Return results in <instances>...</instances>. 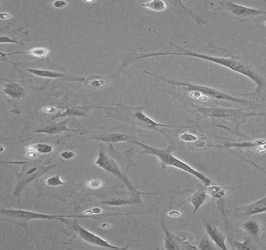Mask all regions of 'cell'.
Listing matches in <instances>:
<instances>
[{
	"instance_id": "836d02e7",
	"label": "cell",
	"mask_w": 266,
	"mask_h": 250,
	"mask_svg": "<svg viewBox=\"0 0 266 250\" xmlns=\"http://www.w3.org/2000/svg\"><path fill=\"white\" fill-rule=\"evenodd\" d=\"M240 160H244V161L247 162V163H248V164H251V165L253 166V167H255V168H257V169H259V171H262V172H263V173H264L265 175H266V170H265L264 168H262V167H260L259 164H257L256 163H255V162L251 161V160H246V159L243 158H240Z\"/></svg>"
},
{
	"instance_id": "5b68a950",
	"label": "cell",
	"mask_w": 266,
	"mask_h": 250,
	"mask_svg": "<svg viewBox=\"0 0 266 250\" xmlns=\"http://www.w3.org/2000/svg\"><path fill=\"white\" fill-rule=\"evenodd\" d=\"M1 214L10 216L13 218L21 219V220H57L63 222L66 225H70L71 221L67 219H97L98 216L94 215H53L46 214L43 213L34 212V211H27L22 209H1Z\"/></svg>"
},
{
	"instance_id": "ffe728a7",
	"label": "cell",
	"mask_w": 266,
	"mask_h": 250,
	"mask_svg": "<svg viewBox=\"0 0 266 250\" xmlns=\"http://www.w3.org/2000/svg\"><path fill=\"white\" fill-rule=\"evenodd\" d=\"M140 194H143V192H137L136 196L132 198H129V199L119 198V199H112V200H106V201H101V203H103V204H106V205L113 206V207L139 204V203H142Z\"/></svg>"
},
{
	"instance_id": "4316f807",
	"label": "cell",
	"mask_w": 266,
	"mask_h": 250,
	"mask_svg": "<svg viewBox=\"0 0 266 250\" xmlns=\"http://www.w3.org/2000/svg\"><path fill=\"white\" fill-rule=\"evenodd\" d=\"M233 246L237 250H253V249L256 248L252 245L251 239H249V238H246L243 242L233 240Z\"/></svg>"
},
{
	"instance_id": "9a60e30c",
	"label": "cell",
	"mask_w": 266,
	"mask_h": 250,
	"mask_svg": "<svg viewBox=\"0 0 266 250\" xmlns=\"http://www.w3.org/2000/svg\"><path fill=\"white\" fill-rule=\"evenodd\" d=\"M93 109H107V107H72L68 108V109L54 115L51 117V119L55 120V119L61 118V117H84Z\"/></svg>"
},
{
	"instance_id": "7c38bea8",
	"label": "cell",
	"mask_w": 266,
	"mask_h": 250,
	"mask_svg": "<svg viewBox=\"0 0 266 250\" xmlns=\"http://www.w3.org/2000/svg\"><path fill=\"white\" fill-rule=\"evenodd\" d=\"M209 199V195H208V192H207L206 188H203V187H200L198 188V190L192 194L188 199L185 200V201L182 202L179 205H182L184 203H190L193 207V214H195V213L199 211L200 209V207L204 205V203L208 201Z\"/></svg>"
},
{
	"instance_id": "8fae6325",
	"label": "cell",
	"mask_w": 266,
	"mask_h": 250,
	"mask_svg": "<svg viewBox=\"0 0 266 250\" xmlns=\"http://www.w3.org/2000/svg\"><path fill=\"white\" fill-rule=\"evenodd\" d=\"M133 119L138 121L140 124H142L144 128L149 129V130L155 131V132H160V133L165 135L163 131L160 130V128H185L184 126H176V125H168V124H160L152 120L150 117H148L147 115L141 112H137L133 115Z\"/></svg>"
},
{
	"instance_id": "6da1fadb",
	"label": "cell",
	"mask_w": 266,
	"mask_h": 250,
	"mask_svg": "<svg viewBox=\"0 0 266 250\" xmlns=\"http://www.w3.org/2000/svg\"><path fill=\"white\" fill-rule=\"evenodd\" d=\"M172 44L174 47L180 49L179 52H157V53H148V54L143 55L140 57H136L133 60H131V63L134 62L136 60L140 59L148 58V57H160V56H184V57H193V58L200 59V60H207L213 64H218L220 66L228 68L230 70L236 73H240L242 75L248 77L251 81L256 84V89L255 92L248 93V94H240V96H253V95L259 94L263 87V80L259 75V73L255 71L254 68H251L247 64L236 60L233 57H214V56H209V55L202 54V53H195L193 51L186 49L184 48L180 47L178 45Z\"/></svg>"
},
{
	"instance_id": "d6986e66",
	"label": "cell",
	"mask_w": 266,
	"mask_h": 250,
	"mask_svg": "<svg viewBox=\"0 0 266 250\" xmlns=\"http://www.w3.org/2000/svg\"><path fill=\"white\" fill-rule=\"evenodd\" d=\"M241 228L246 233L253 238L259 244L262 245L260 242L261 226L258 222L254 220H248L241 224Z\"/></svg>"
},
{
	"instance_id": "e0dca14e",
	"label": "cell",
	"mask_w": 266,
	"mask_h": 250,
	"mask_svg": "<svg viewBox=\"0 0 266 250\" xmlns=\"http://www.w3.org/2000/svg\"><path fill=\"white\" fill-rule=\"evenodd\" d=\"M207 192H208V195L211 197L213 198L214 200H216L217 203L219 207L221 208L222 213H223V216H226L225 214H224V211H223V207H224V198L227 196V191L225 190V188H223V187L219 186L218 184H211L209 186H207ZM225 220H227V217H224Z\"/></svg>"
},
{
	"instance_id": "44dd1931",
	"label": "cell",
	"mask_w": 266,
	"mask_h": 250,
	"mask_svg": "<svg viewBox=\"0 0 266 250\" xmlns=\"http://www.w3.org/2000/svg\"><path fill=\"white\" fill-rule=\"evenodd\" d=\"M162 227L165 233V239H164V246L166 250H179L181 249V243L179 242L178 239L173 234L171 233L169 230L166 227L164 221L162 222Z\"/></svg>"
},
{
	"instance_id": "4dcf8cb0",
	"label": "cell",
	"mask_w": 266,
	"mask_h": 250,
	"mask_svg": "<svg viewBox=\"0 0 266 250\" xmlns=\"http://www.w3.org/2000/svg\"><path fill=\"white\" fill-rule=\"evenodd\" d=\"M180 139L183 141L187 142V143H195L199 140V137L197 136L190 133V132H184V133L180 134Z\"/></svg>"
},
{
	"instance_id": "74e56055",
	"label": "cell",
	"mask_w": 266,
	"mask_h": 250,
	"mask_svg": "<svg viewBox=\"0 0 266 250\" xmlns=\"http://www.w3.org/2000/svg\"><path fill=\"white\" fill-rule=\"evenodd\" d=\"M10 17H11V16H10V14H9V13H0V17H1V19L2 20L9 19V18H10Z\"/></svg>"
},
{
	"instance_id": "5bb4252c",
	"label": "cell",
	"mask_w": 266,
	"mask_h": 250,
	"mask_svg": "<svg viewBox=\"0 0 266 250\" xmlns=\"http://www.w3.org/2000/svg\"><path fill=\"white\" fill-rule=\"evenodd\" d=\"M265 145H266V140L260 139L242 143H226L224 145H208L206 147L216 149H251V148H259Z\"/></svg>"
},
{
	"instance_id": "f546056e",
	"label": "cell",
	"mask_w": 266,
	"mask_h": 250,
	"mask_svg": "<svg viewBox=\"0 0 266 250\" xmlns=\"http://www.w3.org/2000/svg\"><path fill=\"white\" fill-rule=\"evenodd\" d=\"M85 185L87 188H91V189H99L103 186V181L100 179H92V180H88Z\"/></svg>"
},
{
	"instance_id": "7a4b0ae2",
	"label": "cell",
	"mask_w": 266,
	"mask_h": 250,
	"mask_svg": "<svg viewBox=\"0 0 266 250\" xmlns=\"http://www.w3.org/2000/svg\"><path fill=\"white\" fill-rule=\"evenodd\" d=\"M131 143L142 148L143 151L141 152V154L152 155V156H156L161 162V167L163 169H165L167 166H169V167H172V168L185 171L187 173L190 174L194 177L200 180L205 187L209 186L211 184L215 183L212 179L207 177L206 175L192 168L189 164H187L183 160L176 157L172 153V147L169 146L166 149H158L155 147L145 145L144 143H141V142H139L138 140H135V139H133Z\"/></svg>"
},
{
	"instance_id": "f35d334b",
	"label": "cell",
	"mask_w": 266,
	"mask_h": 250,
	"mask_svg": "<svg viewBox=\"0 0 266 250\" xmlns=\"http://www.w3.org/2000/svg\"><path fill=\"white\" fill-rule=\"evenodd\" d=\"M109 227H110V225L109 224H103L101 225V228H109Z\"/></svg>"
},
{
	"instance_id": "d6a6232c",
	"label": "cell",
	"mask_w": 266,
	"mask_h": 250,
	"mask_svg": "<svg viewBox=\"0 0 266 250\" xmlns=\"http://www.w3.org/2000/svg\"><path fill=\"white\" fill-rule=\"evenodd\" d=\"M60 156H61V158L64 159V160H69L74 158L76 156V153L71 150H66L61 152Z\"/></svg>"
},
{
	"instance_id": "7402d4cb",
	"label": "cell",
	"mask_w": 266,
	"mask_h": 250,
	"mask_svg": "<svg viewBox=\"0 0 266 250\" xmlns=\"http://www.w3.org/2000/svg\"><path fill=\"white\" fill-rule=\"evenodd\" d=\"M4 93L13 99H21L25 96V90L15 82H9L2 89Z\"/></svg>"
},
{
	"instance_id": "8992f818",
	"label": "cell",
	"mask_w": 266,
	"mask_h": 250,
	"mask_svg": "<svg viewBox=\"0 0 266 250\" xmlns=\"http://www.w3.org/2000/svg\"><path fill=\"white\" fill-rule=\"evenodd\" d=\"M94 163L98 167L102 168L104 171L112 174V175H114L115 177L120 179L125 184L126 186L129 188L130 190L133 191V192H138V191L136 190L133 188L131 181L128 180V178L126 177V175L121 171L120 168H119L118 164L115 161L114 159L112 158L107 153L103 145H100L99 152H98L97 157H96Z\"/></svg>"
},
{
	"instance_id": "9c48e42d",
	"label": "cell",
	"mask_w": 266,
	"mask_h": 250,
	"mask_svg": "<svg viewBox=\"0 0 266 250\" xmlns=\"http://www.w3.org/2000/svg\"><path fill=\"white\" fill-rule=\"evenodd\" d=\"M235 214L239 216H246L259 214L266 212V196L259 200L249 203L247 205L236 207L234 209Z\"/></svg>"
},
{
	"instance_id": "3957f363",
	"label": "cell",
	"mask_w": 266,
	"mask_h": 250,
	"mask_svg": "<svg viewBox=\"0 0 266 250\" xmlns=\"http://www.w3.org/2000/svg\"><path fill=\"white\" fill-rule=\"evenodd\" d=\"M144 73H147L148 75L153 76V77H156L158 79L162 80L163 82L168 83V84H170V85H176V86L180 87L181 89L189 91L191 93H194V92L195 93H200L202 96H208V97L216 99V100L233 102V103H236V104H254V103L249 101V100L234 97V96L228 94L227 92H222V91L213 89V88H211V87L204 86V85H195V84H191V83L177 81V80L169 79V78H167V77L156 75V74H154V73H150V72L144 71Z\"/></svg>"
},
{
	"instance_id": "f1b7e54d",
	"label": "cell",
	"mask_w": 266,
	"mask_h": 250,
	"mask_svg": "<svg viewBox=\"0 0 266 250\" xmlns=\"http://www.w3.org/2000/svg\"><path fill=\"white\" fill-rule=\"evenodd\" d=\"M198 248H199V250H213L214 247H212L211 241H210L209 236H208V235H205V236L200 241V243H199V246H198Z\"/></svg>"
},
{
	"instance_id": "277c9868",
	"label": "cell",
	"mask_w": 266,
	"mask_h": 250,
	"mask_svg": "<svg viewBox=\"0 0 266 250\" xmlns=\"http://www.w3.org/2000/svg\"><path fill=\"white\" fill-rule=\"evenodd\" d=\"M198 113L208 118L228 120L233 123L236 128L247 122V119L255 116H266L264 113H247L244 109H227L223 107H202L200 106L191 104Z\"/></svg>"
},
{
	"instance_id": "1f68e13d",
	"label": "cell",
	"mask_w": 266,
	"mask_h": 250,
	"mask_svg": "<svg viewBox=\"0 0 266 250\" xmlns=\"http://www.w3.org/2000/svg\"><path fill=\"white\" fill-rule=\"evenodd\" d=\"M0 43L2 44H9L13 43L16 44V45H20L23 47H25V45L21 44L19 41H16V40L11 39V38H9V37H6V36H1L0 38Z\"/></svg>"
},
{
	"instance_id": "d4e9b609",
	"label": "cell",
	"mask_w": 266,
	"mask_h": 250,
	"mask_svg": "<svg viewBox=\"0 0 266 250\" xmlns=\"http://www.w3.org/2000/svg\"><path fill=\"white\" fill-rule=\"evenodd\" d=\"M28 150L30 152H38L40 154H49L53 152V146L46 143H38L37 145L28 147Z\"/></svg>"
},
{
	"instance_id": "d590c367",
	"label": "cell",
	"mask_w": 266,
	"mask_h": 250,
	"mask_svg": "<svg viewBox=\"0 0 266 250\" xmlns=\"http://www.w3.org/2000/svg\"><path fill=\"white\" fill-rule=\"evenodd\" d=\"M168 216L171 218H178L181 216V212L177 210H172L168 213Z\"/></svg>"
},
{
	"instance_id": "8d00e7d4",
	"label": "cell",
	"mask_w": 266,
	"mask_h": 250,
	"mask_svg": "<svg viewBox=\"0 0 266 250\" xmlns=\"http://www.w3.org/2000/svg\"><path fill=\"white\" fill-rule=\"evenodd\" d=\"M42 110H43V112H45V113H53L57 112V109L53 107H46L44 108Z\"/></svg>"
},
{
	"instance_id": "ba28073f",
	"label": "cell",
	"mask_w": 266,
	"mask_h": 250,
	"mask_svg": "<svg viewBox=\"0 0 266 250\" xmlns=\"http://www.w3.org/2000/svg\"><path fill=\"white\" fill-rule=\"evenodd\" d=\"M72 228L77 232V235L87 243L90 244L97 246V247H103V248L113 249V250H125L127 247H116L114 245L111 244L108 241L100 237L99 235L92 233L88 230L81 227L80 224H77V221L70 223Z\"/></svg>"
},
{
	"instance_id": "ac0fdd59",
	"label": "cell",
	"mask_w": 266,
	"mask_h": 250,
	"mask_svg": "<svg viewBox=\"0 0 266 250\" xmlns=\"http://www.w3.org/2000/svg\"><path fill=\"white\" fill-rule=\"evenodd\" d=\"M91 140H99L107 143H116L120 142H131L134 139L132 136L123 133L104 134L101 136L90 138Z\"/></svg>"
},
{
	"instance_id": "cb8c5ba5",
	"label": "cell",
	"mask_w": 266,
	"mask_h": 250,
	"mask_svg": "<svg viewBox=\"0 0 266 250\" xmlns=\"http://www.w3.org/2000/svg\"><path fill=\"white\" fill-rule=\"evenodd\" d=\"M141 6L154 12H163L166 10L167 8L165 2L159 1V0L144 2V3L141 4Z\"/></svg>"
},
{
	"instance_id": "4fadbf2b",
	"label": "cell",
	"mask_w": 266,
	"mask_h": 250,
	"mask_svg": "<svg viewBox=\"0 0 266 250\" xmlns=\"http://www.w3.org/2000/svg\"><path fill=\"white\" fill-rule=\"evenodd\" d=\"M27 71L32 73L33 75L37 77H44V78H51V79H68L69 81H85V78L82 77H70V76L66 75L62 73L52 71L49 70H42L37 68H29L26 69Z\"/></svg>"
},
{
	"instance_id": "e575fe53",
	"label": "cell",
	"mask_w": 266,
	"mask_h": 250,
	"mask_svg": "<svg viewBox=\"0 0 266 250\" xmlns=\"http://www.w3.org/2000/svg\"><path fill=\"white\" fill-rule=\"evenodd\" d=\"M53 7L57 8V9H63V8L66 7L67 6V2L65 1H56V2L53 3Z\"/></svg>"
},
{
	"instance_id": "484cf974",
	"label": "cell",
	"mask_w": 266,
	"mask_h": 250,
	"mask_svg": "<svg viewBox=\"0 0 266 250\" xmlns=\"http://www.w3.org/2000/svg\"><path fill=\"white\" fill-rule=\"evenodd\" d=\"M107 84L106 80L100 76H92L87 80V85L92 88H101Z\"/></svg>"
},
{
	"instance_id": "2e32d148",
	"label": "cell",
	"mask_w": 266,
	"mask_h": 250,
	"mask_svg": "<svg viewBox=\"0 0 266 250\" xmlns=\"http://www.w3.org/2000/svg\"><path fill=\"white\" fill-rule=\"evenodd\" d=\"M69 122V119L61 121V122L57 123V124H51L44 128H39L34 132L37 133L47 134V135H56V134L62 133V132H79L80 130L77 129H72L67 126V123Z\"/></svg>"
},
{
	"instance_id": "30bf717a",
	"label": "cell",
	"mask_w": 266,
	"mask_h": 250,
	"mask_svg": "<svg viewBox=\"0 0 266 250\" xmlns=\"http://www.w3.org/2000/svg\"><path fill=\"white\" fill-rule=\"evenodd\" d=\"M202 220L203 226L204 229L206 231L207 235L209 236L210 239L215 244L219 247V249L223 250H228L227 243H226V236L219 228L215 226L212 225L207 221L205 219L201 218Z\"/></svg>"
},
{
	"instance_id": "603a6c76",
	"label": "cell",
	"mask_w": 266,
	"mask_h": 250,
	"mask_svg": "<svg viewBox=\"0 0 266 250\" xmlns=\"http://www.w3.org/2000/svg\"><path fill=\"white\" fill-rule=\"evenodd\" d=\"M15 54H29L32 57H38V58H45L49 54V49L46 48H34L29 51H23V52H15V53H1L2 57H6V56H11Z\"/></svg>"
},
{
	"instance_id": "83f0119b",
	"label": "cell",
	"mask_w": 266,
	"mask_h": 250,
	"mask_svg": "<svg viewBox=\"0 0 266 250\" xmlns=\"http://www.w3.org/2000/svg\"><path fill=\"white\" fill-rule=\"evenodd\" d=\"M46 184H47L48 186L58 187L60 185L68 184V183L61 180L60 175H54L46 180Z\"/></svg>"
},
{
	"instance_id": "52a82bcc",
	"label": "cell",
	"mask_w": 266,
	"mask_h": 250,
	"mask_svg": "<svg viewBox=\"0 0 266 250\" xmlns=\"http://www.w3.org/2000/svg\"><path fill=\"white\" fill-rule=\"evenodd\" d=\"M220 6H216L217 9L226 10L230 12L236 17L245 18V17H257V16L266 15V10H259L255 8L248 7V6H242L239 4L233 2H219Z\"/></svg>"
}]
</instances>
